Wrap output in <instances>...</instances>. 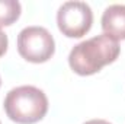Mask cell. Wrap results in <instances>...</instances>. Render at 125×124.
I'll return each mask as SVG.
<instances>
[{
  "label": "cell",
  "instance_id": "1",
  "mask_svg": "<svg viewBox=\"0 0 125 124\" xmlns=\"http://www.w3.org/2000/svg\"><path fill=\"white\" fill-rule=\"evenodd\" d=\"M119 56L118 41L108 35H96L73 47L68 63L73 72L82 76H89L99 72L103 66L114 63Z\"/></svg>",
  "mask_w": 125,
  "mask_h": 124
},
{
  "label": "cell",
  "instance_id": "2",
  "mask_svg": "<svg viewBox=\"0 0 125 124\" xmlns=\"http://www.w3.org/2000/svg\"><path fill=\"white\" fill-rule=\"evenodd\" d=\"M4 111L12 121L32 124L42 120L48 111L47 95L35 86H18L4 98Z\"/></svg>",
  "mask_w": 125,
  "mask_h": 124
},
{
  "label": "cell",
  "instance_id": "3",
  "mask_svg": "<svg viewBox=\"0 0 125 124\" xmlns=\"http://www.w3.org/2000/svg\"><path fill=\"white\" fill-rule=\"evenodd\" d=\"M18 51L31 63L50 60L55 51V42L50 32L42 26H28L18 35Z\"/></svg>",
  "mask_w": 125,
  "mask_h": 124
},
{
  "label": "cell",
  "instance_id": "4",
  "mask_svg": "<svg viewBox=\"0 0 125 124\" xmlns=\"http://www.w3.org/2000/svg\"><path fill=\"white\" fill-rule=\"evenodd\" d=\"M93 13L87 3L65 1L57 13L60 31L68 38H80L92 28Z\"/></svg>",
  "mask_w": 125,
  "mask_h": 124
},
{
  "label": "cell",
  "instance_id": "5",
  "mask_svg": "<svg viewBox=\"0 0 125 124\" xmlns=\"http://www.w3.org/2000/svg\"><path fill=\"white\" fill-rule=\"evenodd\" d=\"M102 29L109 38L125 39V4H111L102 15Z\"/></svg>",
  "mask_w": 125,
  "mask_h": 124
},
{
  "label": "cell",
  "instance_id": "6",
  "mask_svg": "<svg viewBox=\"0 0 125 124\" xmlns=\"http://www.w3.org/2000/svg\"><path fill=\"white\" fill-rule=\"evenodd\" d=\"M21 16V3L16 0H0V26L12 25Z\"/></svg>",
  "mask_w": 125,
  "mask_h": 124
},
{
  "label": "cell",
  "instance_id": "7",
  "mask_svg": "<svg viewBox=\"0 0 125 124\" xmlns=\"http://www.w3.org/2000/svg\"><path fill=\"white\" fill-rule=\"evenodd\" d=\"M7 50V35L0 29V57L6 53Z\"/></svg>",
  "mask_w": 125,
  "mask_h": 124
},
{
  "label": "cell",
  "instance_id": "8",
  "mask_svg": "<svg viewBox=\"0 0 125 124\" xmlns=\"http://www.w3.org/2000/svg\"><path fill=\"white\" fill-rule=\"evenodd\" d=\"M84 124H111L106 120H90V121H86Z\"/></svg>",
  "mask_w": 125,
  "mask_h": 124
},
{
  "label": "cell",
  "instance_id": "9",
  "mask_svg": "<svg viewBox=\"0 0 125 124\" xmlns=\"http://www.w3.org/2000/svg\"><path fill=\"white\" fill-rule=\"evenodd\" d=\"M0 85H1V80H0Z\"/></svg>",
  "mask_w": 125,
  "mask_h": 124
}]
</instances>
